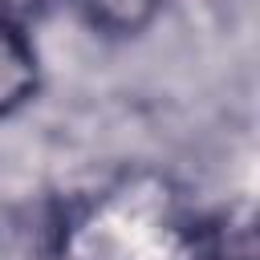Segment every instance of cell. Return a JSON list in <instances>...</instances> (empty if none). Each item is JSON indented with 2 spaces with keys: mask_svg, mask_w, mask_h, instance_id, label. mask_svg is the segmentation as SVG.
I'll return each instance as SVG.
<instances>
[{
  "mask_svg": "<svg viewBox=\"0 0 260 260\" xmlns=\"http://www.w3.org/2000/svg\"><path fill=\"white\" fill-rule=\"evenodd\" d=\"M37 89V53L20 24L0 16V114L20 110Z\"/></svg>",
  "mask_w": 260,
  "mask_h": 260,
  "instance_id": "cell-1",
  "label": "cell"
},
{
  "mask_svg": "<svg viewBox=\"0 0 260 260\" xmlns=\"http://www.w3.org/2000/svg\"><path fill=\"white\" fill-rule=\"evenodd\" d=\"M179 260H256V232L248 219H215L187 236Z\"/></svg>",
  "mask_w": 260,
  "mask_h": 260,
  "instance_id": "cell-2",
  "label": "cell"
},
{
  "mask_svg": "<svg viewBox=\"0 0 260 260\" xmlns=\"http://www.w3.org/2000/svg\"><path fill=\"white\" fill-rule=\"evenodd\" d=\"M81 8H85V16H89L98 28L126 37V32L146 28V24L158 16L162 0H81Z\"/></svg>",
  "mask_w": 260,
  "mask_h": 260,
  "instance_id": "cell-3",
  "label": "cell"
},
{
  "mask_svg": "<svg viewBox=\"0 0 260 260\" xmlns=\"http://www.w3.org/2000/svg\"><path fill=\"white\" fill-rule=\"evenodd\" d=\"M57 4H65V0H0V16L24 28L28 20H41V16H49Z\"/></svg>",
  "mask_w": 260,
  "mask_h": 260,
  "instance_id": "cell-4",
  "label": "cell"
}]
</instances>
